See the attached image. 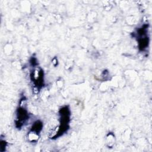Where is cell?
Listing matches in <instances>:
<instances>
[{"label":"cell","mask_w":152,"mask_h":152,"mask_svg":"<svg viewBox=\"0 0 152 152\" xmlns=\"http://www.w3.org/2000/svg\"><path fill=\"white\" fill-rule=\"evenodd\" d=\"M28 118L29 116L27 109L24 106H21L20 104V107L17 110L15 121L16 126L17 128H21Z\"/></svg>","instance_id":"obj_1"}]
</instances>
